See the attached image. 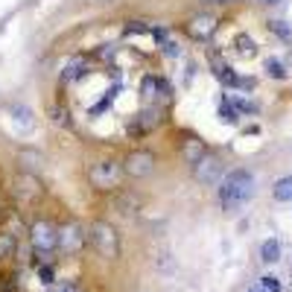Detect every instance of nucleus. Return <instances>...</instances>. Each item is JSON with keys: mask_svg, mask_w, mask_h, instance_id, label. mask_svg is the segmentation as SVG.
Wrapping results in <instances>:
<instances>
[{"mask_svg": "<svg viewBox=\"0 0 292 292\" xmlns=\"http://www.w3.org/2000/svg\"><path fill=\"white\" fill-rule=\"evenodd\" d=\"M254 196V175L249 170H234L219 181V205L225 214L243 211Z\"/></svg>", "mask_w": 292, "mask_h": 292, "instance_id": "1", "label": "nucleus"}, {"mask_svg": "<svg viewBox=\"0 0 292 292\" xmlns=\"http://www.w3.org/2000/svg\"><path fill=\"white\" fill-rule=\"evenodd\" d=\"M88 240H91V246L97 249V254L102 260H117L120 257V234H117V228L111 222H105V219L91 222Z\"/></svg>", "mask_w": 292, "mask_h": 292, "instance_id": "2", "label": "nucleus"}, {"mask_svg": "<svg viewBox=\"0 0 292 292\" xmlns=\"http://www.w3.org/2000/svg\"><path fill=\"white\" fill-rule=\"evenodd\" d=\"M29 243H32V252H35V254L47 257V254H53V252L58 249V228H56L50 219H38V222H32V228H29Z\"/></svg>", "mask_w": 292, "mask_h": 292, "instance_id": "3", "label": "nucleus"}, {"mask_svg": "<svg viewBox=\"0 0 292 292\" xmlns=\"http://www.w3.org/2000/svg\"><path fill=\"white\" fill-rule=\"evenodd\" d=\"M123 175H126V173H123V164H120V161H97V164L88 170V178H91V184H94L97 190H111V187H117Z\"/></svg>", "mask_w": 292, "mask_h": 292, "instance_id": "4", "label": "nucleus"}, {"mask_svg": "<svg viewBox=\"0 0 292 292\" xmlns=\"http://www.w3.org/2000/svg\"><path fill=\"white\" fill-rule=\"evenodd\" d=\"M155 155L149 152V149H132L126 158H123V173L129 175V178H146V175H152V170H155Z\"/></svg>", "mask_w": 292, "mask_h": 292, "instance_id": "5", "label": "nucleus"}, {"mask_svg": "<svg viewBox=\"0 0 292 292\" xmlns=\"http://www.w3.org/2000/svg\"><path fill=\"white\" fill-rule=\"evenodd\" d=\"M88 243V231L79 225V222H64L61 228H58V249L64 252V254H79L82 252V246Z\"/></svg>", "mask_w": 292, "mask_h": 292, "instance_id": "6", "label": "nucleus"}, {"mask_svg": "<svg viewBox=\"0 0 292 292\" xmlns=\"http://www.w3.org/2000/svg\"><path fill=\"white\" fill-rule=\"evenodd\" d=\"M216 26H219V20H216L211 12H199V15H193V18L184 23V32H187L193 41H208V38L216 32Z\"/></svg>", "mask_w": 292, "mask_h": 292, "instance_id": "7", "label": "nucleus"}, {"mask_svg": "<svg viewBox=\"0 0 292 292\" xmlns=\"http://www.w3.org/2000/svg\"><path fill=\"white\" fill-rule=\"evenodd\" d=\"M222 161L216 158V155H205L199 164H193V178L199 181V184H219L222 181Z\"/></svg>", "mask_w": 292, "mask_h": 292, "instance_id": "8", "label": "nucleus"}, {"mask_svg": "<svg viewBox=\"0 0 292 292\" xmlns=\"http://www.w3.org/2000/svg\"><path fill=\"white\" fill-rule=\"evenodd\" d=\"M15 193L20 199H26V202H35V199L44 196V184H41V178L35 173H18L15 175Z\"/></svg>", "mask_w": 292, "mask_h": 292, "instance_id": "9", "label": "nucleus"}, {"mask_svg": "<svg viewBox=\"0 0 292 292\" xmlns=\"http://www.w3.org/2000/svg\"><path fill=\"white\" fill-rule=\"evenodd\" d=\"M205 155H208L205 140H199V137H184V140H181V158H184L190 167H193V164H199Z\"/></svg>", "mask_w": 292, "mask_h": 292, "instance_id": "10", "label": "nucleus"}, {"mask_svg": "<svg viewBox=\"0 0 292 292\" xmlns=\"http://www.w3.org/2000/svg\"><path fill=\"white\" fill-rule=\"evenodd\" d=\"M85 73H88V58H85V56H73V58L64 64V73H61V76H64V82H76V79H82Z\"/></svg>", "mask_w": 292, "mask_h": 292, "instance_id": "11", "label": "nucleus"}, {"mask_svg": "<svg viewBox=\"0 0 292 292\" xmlns=\"http://www.w3.org/2000/svg\"><path fill=\"white\" fill-rule=\"evenodd\" d=\"M234 47H237V53H240L243 58H254V56H257V44H254V38L246 35V32L234 38Z\"/></svg>", "mask_w": 292, "mask_h": 292, "instance_id": "12", "label": "nucleus"}, {"mask_svg": "<svg viewBox=\"0 0 292 292\" xmlns=\"http://www.w3.org/2000/svg\"><path fill=\"white\" fill-rule=\"evenodd\" d=\"M214 76H216L222 85H231V88H237V82H240V76L234 73V67H228V64H222V61L214 64Z\"/></svg>", "mask_w": 292, "mask_h": 292, "instance_id": "13", "label": "nucleus"}, {"mask_svg": "<svg viewBox=\"0 0 292 292\" xmlns=\"http://www.w3.org/2000/svg\"><path fill=\"white\" fill-rule=\"evenodd\" d=\"M140 99L146 105L158 99V76H143V82H140Z\"/></svg>", "mask_w": 292, "mask_h": 292, "instance_id": "14", "label": "nucleus"}, {"mask_svg": "<svg viewBox=\"0 0 292 292\" xmlns=\"http://www.w3.org/2000/svg\"><path fill=\"white\" fill-rule=\"evenodd\" d=\"M272 196H275L278 202H292V175H284V178L275 181Z\"/></svg>", "mask_w": 292, "mask_h": 292, "instance_id": "15", "label": "nucleus"}, {"mask_svg": "<svg viewBox=\"0 0 292 292\" xmlns=\"http://www.w3.org/2000/svg\"><path fill=\"white\" fill-rule=\"evenodd\" d=\"M260 260L263 263H278L281 260V243L278 240H266L260 246Z\"/></svg>", "mask_w": 292, "mask_h": 292, "instance_id": "16", "label": "nucleus"}, {"mask_svg": "<svg viewBox=\"0 0 292 292\" xmlns=\"http://www.w3.org/2000/svg\"><path fill=\"white\" fill-rule=\"evenodd\" d=\"M269 29H272L281 41L292 44V23H290V20H269Z\"/></svg>", "mask_w": 292, "mask_h": 292, "instance_id": "17", "label": "nucleus"}, {"mask_svg": "<svg viewBox=\"0 0 292 292\" xmlns=\"http://www.w3.org/2000/svg\"><path fill=\"white\" fill-rule=\"evenodd\" d=\"M219 120H222V123H231V126L240 120V111L234 108V102H231V99H225V102L219 105Z\"/></svg>", "mask_w": 292, "mask_h": 292, "instance_id": "18", "label": "nucleus"}, {"mask_svg": "<svg viewBox=\"0 0 292 292\" xmlns=\"http://www.w3.org/2000/svg\"><path fill=\"white\" fill-rule=\"evenodd\" d=\"M266 73H269L272 79H284V76H287V67H284L278 58H266Z\"/></svg>", "mask_w": 292, "mask_h": 292, "instance_id": "19", "label": "nucleus"}, {"mask_svg": "<svg viewBox=\"0 0 292 292\" xmlns=\"http://www.w3.org/2000/svg\"><path fill=\"white\" fill-rule=\"evenodd\" d=\"M38 281H41L44 287H53V284H56V269H53L50 263L38 266Z\"/></svg>", "mask_w": 292, "mask_h": 292, "instance_id": "20", "label": "nucleus"}, {"mask_svg": "<svg viewBox=\"0 0 292 292\" xmlns=\"http://www.w3.org/2000/svg\"><path fill=\"white\" fill-rule=\"evenodd\" d=\"M155 269H161V272H167V275H173V269H175V263H173V257H170V254H161V257L155 260Z\"/></svg>", "mask_w": 292, "mask_h": 292, "instance_id": "21", "label": "nucleus"}, {"mask_svg": "<svg viewBox=\"0 0 292 292\" xmlns=\"http://www.w3.org/2000/svg\"><path fill=\"white\" fill-rule=\"evenodd\" d=\"M50 292H82L73 281H56L53 287H50Z\"/></svg>", "mask_w": 292, "mask_h": 292, "instance_id": "22", "label": "nucleus"}, {"mask_svg": "<svg viewBox=\"0 0 292 292\" xmlns=\"http://www.w3.org/2000/svg\"><path fill=\"white\" fill-rule=\"evenodd\" d=\"M158 97H161V99H173V85H170L164 76H158Z\"/></svg>", "mask_w": 292, "mask_h": 292, "instance_id": "23", "label": "nucleus"}, {"mask_svg": "<svg viewBox=\"0 0 292 292\" xmlns=\"http://www.w3.org/2000/svg\"><path fill=\"white\" fill-rule=\"evenodd\" d=\"M126 32H129V35H132V32H152V26L143 23V20H132V23L126 26Z\"/></svg>", "mask_w": 292, "mask_h": 292, "instance_id": "24", "label": "nucleus"}, {"mask_svg": "<svg viewBox=\"0 0 292 292\" xmlns=\"http://www.w3.org/2000/svg\"><path fill=\"white\" fill-rule=\"evenodd\" d=\"M263 290L266 292H281V281L272 278V275H266V278H263Z\"/></svg>", "mask_w": 292, "mask_h": 292, "instance_id": "25", "label": "nucleus"}, {"mask_svg": "<svg viewBox=\"0 0 292 292\" xmlns=\"http://www.w3.org/2000/svg\"><path fill=\"white\" fill-rule=\"evenodd\" d=\"M53 114H56V123H58V126H70V114H67V111L53 108Z\"/></svg>", "mask_w": 292, "mask_h": 292, "instance_id": "26", "label": "nucleus"}, {"mask_svg": "<svg viewBox=\"0 0 292 292\" xmlns=\"http://www.w3.org/2000/svg\"><path fill=\"white\" fill-rule=\"evenodd\" d=\"M164 53H167V56H173V58H175V56H178V53H181V50H178V44H173V41H167V44H164Z\"/></svg>", "mask_w": 292, "mask_h": 292, "instance_id": "27", "label": "nucleus"}, {"mask_svg": "<svg viewBox=\"0 0 292 292\" xmlns=\"http://www.w3.org/2000/svg\"><path fill=\"white\" fill-rule=\"evenodd\" d=\"M114 53H117V50H114L111 44H102V50H99V58H114Z\"/></svg>", "mask_w": 292, "mask_h": 292, "instance_id": "28", "label": "nucleus"}, {"mask_svg": "<svg viewBox=\"0 0 292 292\" xmlns=\"http://www.w3.org/2000/svg\"><path fill=\"white\" fill-rule=\"evenodd\" d=\"M249 292H266V290H263V284H260V287H252Z\"/></svg>", "mask_w": 292, "mask_h": 292, "instance_id": "29", "label": "nucleus"}, {"mask_svg": "<svg viewBox=\"0 0 292 292\" xmlns=\"http://www.w3.org/2000/svg\"><path fill=\"white\" fill-rule=\"evenodd\" d=\"M263 3H269V6H278V3H281V0H263Z\"/></svg>", "mask_w": 292, "mask_h": 292, "instance_id": "30", "label": "nucleus"}, {"mask_svg": "<svg viewBox=\"0 0 292 292\" xmlns=\"http://www.w3.org/2000/svg\"><path fill=\"white\" fill-rule=\"evenodd\" d=\"M214 3H234V0H214Z\"/></svg>", "mask_w": 292, "mask_h": 292, "instance_id": "31", "label": "nucleus"}]
</instances>
